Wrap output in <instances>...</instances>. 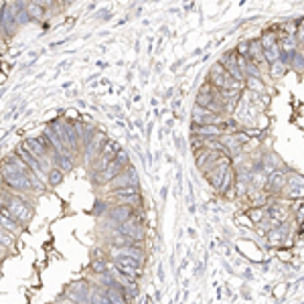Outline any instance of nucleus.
Masks as SVG:
<instances>
[{
  "mask_svg": "<svg viewBox=\"0 0 304 304\" xmlns=\"http://www.w3.org/2000/svg\"><path fill=\"white\" fill-rule=\"evenodd\" d=\"M0 205L6 207L8 213L15 217L22 227L29 225V221L33 217V209L29 207V203L22 199V195H19V193H10V191H2L0 193Z\"/></svg>",
  "mask_w": 304,
  "mask_h": 304,
  "instance_id": "nucleus-1",
  "label": "nucleus"
},
{
  "mask_svg": "<svg viewBox=\"0 0 304 304\" xmlns=\"http://www.w3.org/2000/svg\"><path fill=\"white\" fill-rule=\"evenodd\" d=\"M209 81L217 87V89H236V91H241L245 89L243 84H239L238 79H233L229 75L227 69L221 65V63H215L211 69H209Z\"/></svg>",
  "mask_w": 304,
  "mask_h": 304,
  "instance_id": "nucleus-2",
  "label": "nucleus"
},
{
  "mask_svg": "<svg viewBox=\"0 0 304 304\" xmlns=\"http://www.w3.org/2000/svg\"><path fill=\"white\" fill-rule=\"evenodd\" d=\"M17 12H19V6L12 2V0H4L2 12H0V26H2V33L6 39L15 37L21 29V24L17 21Z\"/></svg>",
  "mask_w": 304,
  "mask_h": 304,
  "instance_id": "nucleus-3",
  "label": "nucleus"
},
{
  "mask_svg": "<svg viewBox=\"0 0 304 304\" xmlns=\"http://www.w3.org/2000/svg\"><path fill=\"white\" fill-rule=\"evenodd\" d=\"M191 116H193V126H203V124H215V126H225V118H223V114H215V112H211V109H207V108H203V106H193V112H191Z\"/></svg>",
  "mask_w": 304,
  "mask_h": 304,
  "instance_id": "nucleus-4",
  "label": "nucleus"
},
{
  "mask_svg": "<svg viewBox=\"0 0 304 304\" xmlns=\"http://www.w3.org/2000/svg\"><path fill=\"white\" fill-rule=\"evenodd\" d=\"M120 150H122V148H120V144H118V142H114V140H108V142L104 144L102 152H100V156L91 162L93 174H95V173H102V171L108 167V162H112V160L118 156V152H120Z\"/></svg>",
  "mask_w": 304,
  "mask_h": 304,
  "instance_id": "nucleus-5",
  "label": "nucleus"
},
{
  "mask_svg": "<svg viewBox=\"0 0 304 304\" xmlns=\"http://www.w3.org/2000/svg\"><path fill=\"white\" fill-rule=\"evenodd\" d=\"M247 59H250L260 69L261 75L270 73V61L266 59V51H264V47H261L260 39H252L250 41V53H247Z\"/></svg>",
  "mask_w": 304,
  "mask_h": 304,
  "instance_id": "nucleus-6",
  "label": "nucleus"
},
{
  "mask_svg": "<svg viewBox=\"0 0 304 304\" xmlns=\"http://www.w3.org/2000/svg\"><path fill=\"white\" fill-rule=\"evenodd\" d=\"M112 264L122 272V274H126L130 276V278L138 280L142 276L144 268H142V261H138L134 258H128V256H120V258H112Z\"/></svg>",
  "mask_w": 304,
  "mask_h": 304,
  "instance_id": "nucleus-7",
  "label": "nucleus"
},
{
  "mask_svg": "<svg viewBox=\"0 0 304 304\" xmlns=\"http://www.w3.org/2000/svg\"><path fill=\"white\" fill-rule=\"evenodd\" d=\"M138 171L132 167V164H128L126 169H124L114 181H109L108 183V187H106V193H109V191H116V189H120V187H128V185H138Z\"/></svg>",
  "mask_w": 304,
  "mask_h": 304,
  "instance_id": "nucleus-8",
  "label": "nucleus"
},
{
  "mask_svg": "<svg viewBox=\"0 0 304 304\" xmlns=\"http://www.w3.org/2000/svg\"><path fill=\"white\" fill-rule=\"evenodd\" d=\"M288 185V173L284 171H274L272 174H268V183H266V193L268 195H274V197H280L282 191L286 189Z\"/></svg>",
  "mask_w": 304,
  "mask_h": 304,
  "instance_id": "nucleus-9",
  "label": "nucleus"
},
{
  "mask_svg": "<svg viewBox=\"0 0 304 304\" xmlns=\"http://www.w3.org/2000/svg\"><path fill=\"white\" fill-rule=\"evenodd\" d=\"M219 63H221V65H223V67L227 69V71H229V75H231L233 79H238L239 84H243V86H245V79H247V77L243 75L241 67L238 65V53H236V51H229V53H225L223 57L219 59Z\"/></svg>",
  "mask_w": 304,
  "mask_h": 304,
  "instance_id": "nucleus-10",
  "label": "nucleus"
},
{
  "mask_svg": "<svg viewBox=\"0 0 304 304\" xmlns=\"http://www.w3.org/2000/svg\"><path fill=\"white\" fill-rule=\"evenodd\" d=\"M124 169H126V167H124L120 160L114 158L112 162H108V167H106L102 173H95V174H93V181L98 183V185H108L109 181H114V178H116Z\"/></svg>",
  "mask_w": 304,
  "mask_h": 304,
  "instance_id": "nucleus-11",
  "label": "nucleus"
},
{
  "mask_svg": "<svg viewBox=\"0 0 304 304\" xmlns=\"http://www.w3.org/2000/svg\"><path fill=\"white\" fill-rule=\"evenodd\" d=\"M108 142V136L104 134V132H98L93 136V140L84 148V156H86V162L87 164H91V160H95L100 156V152H102V148H104V144Z\"/></svg>",
  "mask_w": 304,
  "mask_h": 304,
  "instance_id": "nucleus-12",
  "label": "nucleus"
},
{
  "mask_svg": "<svg viewBox=\"0 0 304 304\" xmlns=\"http://www.w3.org/2000/svg\"><path fill=\"white\" fill-rule=\"evenodd\" d=\"M227 128L225 126H215V124H203V126H193L191 136H199V138H221L225 136Z\"/></svg>",
  "mask_w": 304,
  "mask_h": 304,
  "instance_id": "nucleus-13",
  "label": "nucleus"
},
{
  "mask_svg": "<svg viewBox=\"0 0 304 304\" xmlns=\"http://www.w3.org/2000/svg\"><path fill=\"white\" fill-rule=\"evenodd\" d=\"M0 225H2L6 231H10L12 236H17V233L22 229V225L19 223V221L12 217L10 213H8V209L6 207H2V209H0Z\"/></svg>",
  "mask_w": 304,
  "mask_h": 304,
  "instance_id": "nucleus-14",
  "label": "nucleus"
},
{
  "mask_svg": "<svg viewBox=\"0 0 304 304\" xmlns=\"http://www.w3.org/2000/svg\"><path fill=\"white\" fill-rule=\"evenodd\" d=\"M55 167L61 169L63 173L73 171V152H61V154H55Z\"/></svg>",
  "mask_w": 304,
  "mask_h": 304,
  "instance_id": "nucleus-15",
  "label": "nucleus"
},
{
  "mask_svg": "<svg viewBox=\"0 0 304 304\" xmlns=\"http://www.w3.org/2000/svg\"><path fill=\"white\" fill-rule=\"evenodd\" d=\"M26 12H29L31 19H33L35 22H45L47 17L51 15V12H47L43 6H39V4H35V2H29V4H26Z\"/></svg>",
  "mask_w": 304,
  "mask_h": 304,
  "instance_id": "nucleus-16",
  "label": "nucleus"
},
{
  "mask_svg": "<svg viewBox=\"0 0 304 304\" xmlns=\"http://www.w3.org/2000/svg\"><path fill=\"white\" fill-rule=\"evenodd\" d=\"M140 193V187L138 185H128V187H120L116 191L108 193V199H118V197H130V195H138Z\"/></svg>",
  "mask_w": 304,
  "mask_h": 304,
  "instance_id": "nucleus-17",
  "label": "nucleus"
},
{
  "mask_svg": "<svg viewBox=\"0 0 304 304\" xmlns=\"http://www.w3.org/2000/svg\"><path fill=\"white\" fill-rule=\"evenodd\" d=\"M63 171L61 169H57V167H53L49 173H47V185H51V187H57V185H61L63 183Z\"/></svg>",
  "mask_w": 304,
  "mask_h": 304,
  "instance_id": "nucleus-18",
  "label": "nucleus"
},
{
  "mask_svg": "<svg viewBox=\"0 0 304 304\" xmlns=\"http://www.w3.org/2000/svg\"><path fill=\"white\" fill-rule=\"evenodd\" d=\"M245 215L250 217V221L254 225H260L261 221H264V217H266V211H264V207H252V209L247 211Z\"/></svg>",
  "mask_w": 304,
  "mask_h": 304,
  "instance_id": "nucleus-19",
  "label": "nucleus"
},
{
  "mask_svg": "<svg viewBox=\"0 0 304 304\" xmlns=\"http://www.w3.org/2000/svg\"><path fill=\"white\" fill-rule=\"evenodd\" d=\"M286 69H288V67H286V61H282V57H280V59H276V61L270 63V75L280 77V75H284Z\"/></svg>",
  "mask_w": 304,
  "mask_h": 304,
  "instance_id": "nucleus-20",
  "label": "nucleus"
},
{
  "mask_svg": "<svg viewBox=\"0 0 304 304\" xmlns=\"http://www.w3.org/2000/svg\"><path fill=\"white\" fill-rule=\"evenodd\" d=\"M245 87H250L252 91H258V93H264L266 91L264 81H261L260 77H247L245 79Z\"/></svg>",
  "mask_w": 304,
  "mask_h": 304,
  "instance_id": "nucleus-21",
  "label": "nucleus"
},
{
  "mask_svg": "<svg viewBox=\"0 0 304 304\" xmlns=\"http://www.w3.org/2000/svg\"><path fill=\"white\" fill-rule=\"evenodd\" d=\"M0 243L6 245L8 250H12V245H15V236L10 231H6L2 225H0Z\"/></svg>",
  "mask_w": 304,
  "mask_h": 304,
  "instance_id": "nucleus-22",
  "label": "nucleus"
},
{
  "mask_svg": "<svg viewBox=\"0 0 304 304\" xmlns=\"http://www.w3.org/2000/svg\"><path fill=\"white\" fill-rule=\"evenodd\" d=\"M17 21H19V24H21V26H26L29 22H33L31 15L26 12V8H19V12H17Z\"/></svg>",
  "mask_w": 304,
  "mask_h": 304,
  "instance_id": "nucleus-23",
  "label": "nucleus"
},
{
  "mask_svg": "<svg viewBox=\"0 0 304 304\" xmlns=\"http://www.w3.org/2000/svg\"><path fill=\"white\" fill-rule=\"evenodd\" d=\"M294 209H296L294 211V221H296V225H298V223H302V221H304V199H298Z\"/></svg>",
  "mask_w": 304,
  "mask_h": 304,
  "instance_id": "nucleus-24",
  "label": "nucleus"
},
{
  "mask_svg": "<svg viewBox=\"0 0 304 304\" xmlns=\"http://www.w3.org/2000/svg\"><path fill=\"white\" fill-rule=\"evenodd\" d=\"M29 2H35L39 6H43L47 12H53L55 8H57V2H55V0H29Z\"/></svg>",
  "mask_w": 304,
  "mask_h": 304,
  "instance_id": "nucleus-25",
  "label": "nucleus"
},
{
  "mask_svg": "<svg viewBox=\"0 0 304 304\" xmlns=\"http://www.w3.org/2000/svg\"><path fill=\"white\" fill-rule=\"evenodd\" d=\"M236 53H238V55H243V57H247V53H250V41H241V43H238Z\"/></svg>",
  "mask_w": 304,
  "mask_h": 304,
  "instance_id": "nucleus-26",
  "label": "nucleus"
},
{
  "mask_svg": "<svg viewBox=\"0 0 304 304\" xmlns=\"http://www.w3.org/2000/svg\"><path fill=\"white\" fill-rule=\"evenodd\" d=\"M116 160H120L124 167H128L130 164V154H128V150H120L118 152V156H116Z\"/></svg>",
  "mask_w": 304,
  "mask_h": 304,
  "instance_id": "nucleus-27",
  "label": "nucleus"
},
{
  "mask_svg": "<svg viewBox=\"0 0 304 304\" xmlns=\"http://www.w3.org/2000/svg\"><path fill=\"white\" fill-rule=\"evenodd\" d=\"M294 37H296V43L298 45H304V26L300 22H298V29H296V35Z\"/></svg>",
  "mask_w": 304,
  "mask_h": 304,
  "instance_id": "nucleus-28",
  "label": "nucleus"
},
{
  "mask_svg": "<svg viewBox=\"0 0 304 304\" xmlns=\"http://www.w3.org/2000/svg\"><path fill=\"white\" fill-rule=\"evenodd\" d=\"M106 207H109V205H106L104 201H98V205H95V209H93V215H100V213L106 209Z\"/></svg>",
  "mask_w": 304,
  "mask_h": 304,
  "instance_id": "nucleus-29",
  "label": "nucleus"
},
{
  "mask_svg": "<svg viewBox=\"0 0 304 304\" xmlns=\"http://www.w3.org/2000/svg\"><path fill=\"white\" fill-rule=\"evenodd\" d=\"M55 2H57V6H65V4H69V2H71V0H55Z\"/></svg>",
  "mask_w": 304,
  "mask_h": 304,
  "instance_id": "nucleus-30",
  "label": "nucleus"
},
{
  "mask_svg": "<svg viewBox=\"0 0 304 304\" xmlns=\"http://www.w3.org/2000/svg\"><path fill=\"white\" fill-rule=\"evenodd\" d=\"M6 51V43H4V39H0V53H4Z\"/></svg>",
  "mask_w": 304,
  "mask_h": 304,
  "instance_id": "nucleus-31",
  "label": "nucleus"
},
{
  "mask_svg": "<svg viewBox=\"0 0 304 304\" xmlns=\"http://www.w3.org/2000/svg\"><path fill=\"white\" fill-rule=\"evenodd\" d=\"M4 81H6V73L2 71V73H0V86H2V84H4Z\"/></svg>",
  "mask_w": 304,
  "mask_h": 304,
  "instance_id": "nucleus-32",
  "label": "nucleus"
},
{
  "mask_svg": "<svg viewBox=\"0 0 304 304\" xmlns=\"http://www.w3.org/2000/svg\"><path fill=\"white\" fill-rule=\"evenodd\" d=\"M284 288H286V286H280V288H278V290H276V296H280V294H282V292H284Z\"/></svg>",
  "mask_w": 304,
  "mask_h": 304,
  "instance_id": "nucleus-33",
  "label": "nucleus"
},
{
  "mask_svg": "<svg viewBox=\"0 0 304 304\" xmlns=\"http://www.w3.org/2000/svg\"><path fill=\"white\" fill-rule=\"evenodd\" d=\"M2 189H4V181H2V173H0V193H2Z\"/></svg>",
  "mask_w": 304,
  "mask_h": 304,
  "instance_id": "nucleus-34",
  "label": "nucleus"
},
{
  "mask_svg": "<svg viewBox=\"0 0 304 304\" xmlns=\"http://www.w3.org/2000/svg\"><path fill=\"white\" fill-rule=\"evenodd\" d=\"M300 24H302V26H304V19H302V21H300Z\"/></svg>",
  "mask_w": 304,
  "mask_h": 304,
  "instance_id": "nucleus-35",
  "label": "nucleus"
},
{
  "mask_svg": "<svg viewBox=\"0 0 304 304\" xmlns=\"http://www.w3.org/2000/svg\"><path fill=\"white\" fill-rule=\"evenodd\" d=\"M2 261H4V260H0V264H2Z\"/></svg>",
  "mask_w": 304,
  "mask_h": 304,
  "instance_id": "nucleus-36",
  "label": "nucleus"
},
{
  "mask_svg": "<svg viewBox=\"0 0 304 304\" xmlns=\"http://www.w3.org/2000/svg\"><path fill=\"white\" fill-rule=\"evenodd\" d=\"M0 209H2V205H0Z\"/></svg>",
  "mask_w": 304,
  "mask_h": 304,
  "instance_id": "nucleus-37",
  "label": "nucleus"
}]
</instances>
